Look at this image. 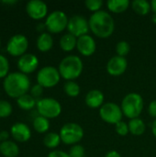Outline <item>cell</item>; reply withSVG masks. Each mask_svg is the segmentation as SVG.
Listing matches in <instances>:
<instances>
[{
    "mask_svg": "<svg viewBox=\"0 0 156 157\" xmlns=\"http://www.w3.org/2000/svg\"><path fill=\"white\" fill-rule=\"evenodd\" d=\"M89 29L92 33L100 39L109 38L115 30V21L113 17L106 10L93 13L89 19Z\"/></svg>",
    "mask_w": 156,
    "mask_h": 157,
    "instance_id": "1",
    "label": "cell"
},
{
    "mask_svg": "<svg viewBox=\"0 0 156 157\" xmlns=\"http://www.w3.org/2000/svg\"><path fill=\"white\" fill-rule=\"evenodd\" d=\"M3 87L9 98L17 99L18 98L28 94L31 86L30 80L27 75L20 72H13L9 73L4 79Z\"/></svg>",
    "mask_w": 156,
    "mask_h": 157,
    "instance_id": "2",
    "label": "cell"
},
{
    "mask_svg": "<svg viewBox=\"0 0 156 157\" xmlns=\"http://www.w3.org/2000/svg\"><path fill=\"white\" fill-rule=\"evenodd\" d=\"M61 77L66 81H74L83 73L84 63L82 59L74 54L65 56L58 66Z\"/></svg>",
    "mask_w": 156,
    "mask_h": 157,
    "instance_id": "3",
    "label": "cell"
},
{
    "mask_svg": "<svg viewBox=\"0 0 156 157\" xmlns=\"http://www.w3.org/2000/svg\"><path fill=\"white\" fill-rule=\"evenodd\" d=\"M144 107V101L143 97L136 92H131L127 94L120 104L121 110L123 115L130 119H136L139 118L142 114Z\"/></svg>",
    "mask_w": 156,
    "mask_h": 157,
    "instance_id": "4",
    "label": "cell"
},
{
    "mask_svg": "<svg viewBox=\"0 0 156 157\" xmlns=\"http://www.w3.org/2000/svg\"><path fill=\"white\" fill-rule=\"evenodd\" d=\"M60 137L62 142L66 145L78 144L84 138V129L75 122H68L62 126L60 130Z\"/></svg>",
    "mask_w": 156,
    "mask_h": 157,
    "instance_id": "5",
    "label": "cell"
},
{
    "mask_svg": "<svg viewBox=\"0 0 156 157\" xmlns=\"http://www.w3.org/2000/svg\"><path fill=\"white\" fill-rule=\"evenodd\" d=\"M69 18L62 10H54L51 12L45 19V27L49 33L58 34L67 29Z\"/></svg>",
    "mask_w": 156,
    "mask_h": 157,
    "instance_id": "6",
    "label": "cell"
},
{
    "mask_svg": "<svg viewBox=\"0 0 156 157\" xmlns=\"http://www.w3.org/2000/svg\"><path fill=\"white\" fill-rule=\"evenodd\" d=\"M38 113L48 119H55L60 116L62 113V105L61 103L52 98H42L37 101L36 105Z\"/></svg>",
    "mask_w": 156,
    "mask_h": 157,
    "instance_id": "7",
    "label": "cell"
},
{
    "mask_svg": "<svg viewBox=\"0 0 156 157\" xmlns=\"http://www.w3.org/2000/svg\"><path fill=\"white\" fill-rule=\"evenodd\" d=\"M37 84L43 88H51L57 86L61 79V75L58 68L51 65H47L39 70L37 76Z\"/></svg>",
    "mask_w": 156,
    "mask_h": 157,
    "instance_id": "8",
    "label": "cell"
},
{
    "mask_svg": "<svg viewBox=\"0 0 156 157\" xmlns=\"http://www.w3.org/2000/svg\"><path fill=\"white\" fill-rule=\"evenodd\" d=\"M123 116L120 106L115 102H106L99 109V117L103 121L108 124L116 125L122 121Z\"/></svg>",
    "mask_w": 156,
    "mask_h": 157,
    "instance_id": "9",
    "label": "cell"
},
{
    "mask_svg": "<svg viewBox=\"0 0 156 157\" xmlns=\"http://www.w3.org/2000/svg\"><path fill=\"white\" fill-rule=\"evenodd\" d=\"M29 40L23 34L13 35L6 42V52L14 57H21L27 53Z\"/></svg>",
    "mask_w": 156,
    "mask_h": 157,
    "instance_id": "10",
    "label": "cell"
},
{
    "mask_svg": "<svg viewBox=\"0 0 156 157\" xmlns=\"http://www.w3.org/2000/svg\"><path fill=\"white\" fill-rule=\"evenodd\" d=\"M67 30L74 37L79 38L88 34V31L90 30L89 22L85 17L81 15H74L69 18Z\"/></svg>",
    "mask_w": 156,
    "mask_h": 157,
    "instance_id": "11",
    "label": "cell"
},
{
    "mask_svg": "<svg viewBox=\"0 0 156 157\" xmlns=\"http://www.w3.org/2000/svg\"><path fill=\"white\" fill-rule=\"evenodd\" d=\"M26 12L32 19L40 20L48 16V6L41 0H30L26 5Z\"/></svg>",
    "mask_w": 156,
    "mask_h": 157,
    "instance_id": "12",
    "label": "cell"
},
{
    "mask_svg": "<svg viewBox=\"0 0 156 157\" xmlns=\"http://www.w3.org/2000/svg\"><path fill=\"white\" fill-rule=\"evenodd\" d=\"M128 68V61L125 57L115 55L111 57L107 63V72L111 76L122 75Z\"/></svg>",
    "mask_w": 156,
    "mask_h": 157,
    "instance_id": "13",
    "label": "cell"
},
{
    "mask_svg": "<svg viewBox=\"0 0 156 157\" xmlns=\"http://www.w3.org/2000/svg\"><path fill=\"white\" fill-rule=\"evenodd\" d=\"M39 66V59L33 53H25L17 60V68L20 73L29 75L34 73Z\"/></svg>",
    "mask_w": 156,
    "mask_h": 157,
    "instance_id": "14",
    "label": "cell"
},
{
    "mask_svg": "<svg viewBox=\"0 0 156 157\" xmlns=\"http://www.w3.org/2000/svg\"><path fill=\"white\" fill-rule=\"evenodd\" d=\"M76 49L79 52V53L82 54L83 56H86V57L91 56L95 53L97 50L96 40L89 34L81 36L77 38Z\"/></svg>",
    "mask_w": 156,
    "mask_h": 157,
    "instance_id": "15",
    "label": "cell"
},
{
    "mask_svg": "<svg viewBox=\"0 0 156 157\" xmlns=\"http://www.w3.org/2000/svg\"><path fill=\"white\" fill-rule=\"evenodd\" d=\"M12 138L17 143H26L31 138V131L24 122H16L10 128Z\"/></svg>",
    "mask_w": 156,
    "mask_h": 157,
    "instance_id": "16",
    "label": "cell"
},
{
    "mask_svg": "<svg viewBox=\"0 0 156 157\" xmlns=\"http://www.w3.org/2000/svg\"><path fill=\"white\" fill-rule=\"evenodd\" d=\"M105 96L104 93L97 89L90 90L85 98L86 105L91 109H97L101 108L102 105L105 103Z\"/></svg>",
    "mask_w": 156,
    "mask_h": 157,
    "instance_id": "17",
    "label": "cell"
},
{
    "mask_svg": "<svg viewBox=\"0 0 156 157\" xmlns=\"http://www.w3.org/2000/svg\"><path fill=\"white\" fill-rule=\"evenodd\" d=\"M37 48L41 52H47L53 47V38L49 32H42L37 39Z\"/></svg>",
    "mask_w": 156,
    "mask_h": 157,
    "instance_id": "18",
    "label": "cell"
},
{
    "mask_svg": "<svg viewBox=\"0 0 156 157\" xmlns=\"http://www.w3.org/2000/svg\"><path fill=\"white\" fill-rule=\"evenodd\" d=\"M0 154L5 157H17L19 154V148L15 142L9 140L1 142Z\"/></svg>",
    "mask_w": 156,
    "mask_h": 157,
    "instance_id": "19",
    "label": "cell"
},
{
    "mask_svg": "<svg viewBox=\"0 0 156 157\" xmlns=\"http://www.w3.org/2000/svg\"><path fill=\"white\" fill-rule=\"evenodd\" d=\"M59 44H60V48L63 52H73L76 48L77 38L74 37V35H72L71 33L67 32L61 37Z\"/></svg>",
    "mask_w": 156,
    "mask_h": 157,
    "instance_id": "20",
    "label": "cell"
},
{
    "mask_svg": "<svg viewBox=\"0 0 156 157\" xmlns=\"http://www.w3.org/2000/svg\"><path fill=\"white\" fill-rule=\"evenodd\" d=\"M131 2L129 0H108L107 2L108 9L116 14L125 12L131 6Z\"/></svg>",
    "mask_w": 156,
    "mask_h": 157,
    "instance_id": "21",
    "label": "cell"
},
{
    "mask_svg": "<svg viewBox=\"0 0 156 157\" xmlns=\"http://www.w3.org/2000/svg\"><path fill=\"white\" fill-rule=\"evenodd\" d=\"M128 125H129L130 133H131L132 135H135V136L143 135L146 131V124L140 118L130 120Z\"/></svg>",
    "mask_w": 156,
    "mask_h": 157,
    "instance_id": "22",
    "label": "cell"
},
{
    "mask_svg": "<svg viewBox=\"0 0 156 157\" xmlns=\"http://www.w3.org/2000/svg\"><path fill=\"white\" fill-rule=\"evenodd\" d=\"M131 6L132 10L140 16H146L152 10L151 2L146 0H134L131 2Z\"/></svg>",
    "mask_w": 156,
    "mask_h": 157,
    "instance_id": "23",
    "label": "cell"
},
{
    "mask_svg": "<svg viewBox=\"0 0 156 157\" xmlns=\"http://www.w3.org/2000/svg\"><path fill=\"white\" fill-rule=\"evenodd\" d=\"M62 140L60 134L57 132H47L43 138V144L48 149L55 150L61 144Z\"/></svg>",
    "mask_w": 156,
    "mask_h": 157,
    "instance_id": "24",
    "label": "cell"
},
{
    "mask_svg": "<svg viewBox=\"0 0 156 157\" xmlns=\"http://www.w3.org/2000/svg\"><path fill=\"white\" fill-rule=\"evenodd\" d=\"M17 104L23 110H31L36 107L37 100L30 94H26L17 99Z\"/></svg>",
    "mask_w": 156,
    "mask_h": 157,
    "instance_id": "25",
    "label": "cell"
},
{
    "mask_svg": "<svg viewBox=\"0 0 156 157\" xmlns=\"http://www.w3.org/2000/svg\"><path fill=\"white\" fill-rule=\"evenodd\" d=\"M32 125L38 133H45L50 129V120L39 115L33 120Z\"/></svg>",
    "mask_w": 156,
    "mask_h": 157,
    "instance_id": "26",
    "label": "cell"
},
{
    "mask_svg": "<svg viewBox=\"0 0 156 157\" xmlns=\"http://www.w3.org/2000/svg\"><path fill=\"white\" fill-rule=\"evenodd\" d=\"M64 93L70 98H77L80 95V86L75 81H66L63 85Z\"/></svg>",
    "mask_w": 156,
    "mask_h": 157,
    "instance_id": "27",
    "label": "cell"
},
{
    "mask_svg": "<svg viewBox=\"0 0 156 157\" xmlns=\"http://www.w3.org/2000/svg\"><path fill=\"white\" fill-rule=\"evenodd\" d=\"M13 108L9 101L0 99V119H5L12 114Z\"/></svg>",
    "mask_w": 156,
    "mask_h": 157,
    "instance_id": "28",
    "label": "cell"
},
{
    "mask_svg": "<svg viewBox=\"0 0 156 157\" xmlns=\"http://www.w3.org/2000/svg\"><path fill=\"white\" fill-rule=\"evenodd\" d=\"M130 51H131V45L126 40H120L116 45V52L117 55L119 56L126 58V56L130 53Z\"/></svg>",
    "mask_w": 156,
    "mask_h": 157,
    "instance_id": "29",
    "label": "cell"
},
{
    "mask_svg": "<svg viewBox=\"0 0 156 157\" xmlns=\"http://www.w3.org/2000/svg\"><path fill=\"white\" fill-rule=\"evenodd\" d=\"M9 74V62L7 58L0 54V78H6Z\"/></svg>",
    "mask_w": 156,
    "mask_h": 157,
    "instance_id": "30",
    "label": "cell"
},
{
    "mask_svg": "<svg viewBox=\"0 0 156 157\" xmlns=\"http://www.w3.org/2000/svg\"><path fill=\"white\" fill-rule=\"evenodd\" d=\"M103 4L104 3L102 0H86L85 2L86 7L93 13L102 10L101 8L103 6Z\"/></svg>",
    "mask_w": 156,
    "mask_h": 157,
    "instance_id": "31",
    "label": "cell"
},
{
    "mask_svg": "<svg viewBox=\"0 0 156 157\" xmlns=\"http://www.w3.org/2000/svg\"><path fill=\"white\" fill-rule=\"evenodd\" d=\"M115 131L116 132L120 135V136H126L130 133V130H129V125L128 123H126L125 121H121L120 122H118L115 125Z\"/></svg>",
    "mask_w": 156,
    "mask_h": 157,
    "instance_id": "32",
    "label": "cell"
},
{
    "mask_svg": "<svg viewBox=\"0 0 156 157\" xmlns=\"http://www.w3.org/2000/svg\"><path fill=\"white\" fill-rule=\"evenodd\" d=\"M69 155L71 157H85L86 151L84 146L80 144H74L70 148Z\"/></svg>",
    "mask_w": 156,
    "mask_h": 157,
    "instance_id": "33",
    "label": "cell"
},
{
    "mask_svg": "<svg viewBox=\"0 0 156 157\" xmlns=\"http://www.w3.org/2000/svg\"><path fill=\"white\" fill-rule=\"evenodd\" d=\"M29 92H30V96H32L38 101L40 99V97L43 94V87L41 86H40L39 84H36L31 86Z\"/></svg>",
    "mask_w": 156,
    "mask_h": 157,
    "instance_id": "34",
    "label": "cell"
},
{
    "mask_svg": "<svg viewBox=\"0 0 156 157\" xmlns=\"http://www.w3.org/2000/svg\"><path fill=\"white\" fill-rule=\"evenodd\" d=\"M47 157H71L69 153H66L64 151H61V150H53L51 152L49 153Z\"/></svg>",
    "mask_w": 156,
    "mask_h": 157,
    "instance_id": "35",
    "label": "cell"
},
{
    "mask_svg": "<svg viewBox=\"0 0 156 157\" xmlns=\"http://www.w3.org/2000/svg\"><path fill=\"white\" fill-rule=\"evenodd\" d=\"M148 113L149 115L154 118V120L156 119V99L153 100L150 102L149 106H148Z\"/></svg>",
    "mask_w": 156,
    "mask_h": 157,
    "instance_id": "36",
    "label": "cell"
},
{
    "mask_svg": "<svg viewBox=\"0 0 156 157\" xmlns=\"http://www.w3.org/2000/svg\"><path fill=\"white\" fill-rule=\"evenodd\" d=\"M10 134L7 131H0V140L1 142H5V141H8Z\"/></svg>",
    "mask_w": 156,
    "mask_h": 157,
    "instance_id": "37",
    "label": "cell"
},
{
    "mask_svg": "<svg viewBox=\"0 0 156 157\" xmlns=\"http://www.w3.org/2000/svg\"><path fill=\"white\" fill-rule=\"evenodd\" d=\"M104 157H121V155H120V154L118 151L112 150V151L108 152Z\"/></svg>",
    "mask_w": 156,
    "mask_h": 157,
    "instance_id": "38",
    "label": "cell"
},
{
    "mask_svg": "<svg viewBox=\"0 0 156 157\" xmlns=\"http://www.w3.org/2000/svg\"><path fill=\"white\" fill-rule=\"evenodd\" d=\"M152 132H153L154 136L156 138V119L152 123Z\"/></svg>",
    "mask_w": 156,
    "mask_h": 157,
    "instance_id": "39",
    "label": "cell"
},
{
    "mask_svg": "<svg viewBox=\"0 0 156 157\" xmlns=\"http://www.w3.org/2000/svg\"><path fill=\"white\" fill-rule=\"evenodd\" d=\"M151 6H152V11L154 14H156V0H153L151 2Z\"/></svg>",
    "mask_w": 156,
    "mask_h": 157,
    "instance_id": "40",
    "label": "cell"
},
{
    "mask_svg": "<svg viewBox=\"0 0 156 157\" xmlns=\"http://www.w3.org/2000/svg\"><path fill=\"white\" fill-rule=\"evenodd\" d=\"M1 3H3V4H8V5H13V4H16L17 3V1L16 0H13V1H2Z\"/></svg>",
    "mask_w": 156,
    "mask_h": 157,
    "instance_id": "41",
    "label": "cell"
},
{
    "mask_svg": "<svg viewBox=\"0 0 156 157\" xmlns=\"http://www.w3.org/2000/svg\"><path fill=\"white\" fill-rule=\"evenodd\" d=\"M152 20H153V22L156 24V14H154L153 15V17H152Z\"/></svg>",
    "mask_w": 156,
    "mask_h": 157,
    "instance_id": "42",
    "label": "cell"
},
{
    "mask_svg": "<svg viewBox=\"0 0 156 157\" xmlns=\"http://www.w3.org/2000/svg\"><path fill=\"white\" fill-rule=\"evenodd\" d=\"M0 46H1V40H0Z\"/></svg>",
    "mask_w": 156,
    "mask_h": 157,
    "instance_id": "43",
    "label": "cell"
},
{
    "mask_svg": "<svg viewBox=\"0 0 156 157\" xmlns=\"http://www.w3.org/2000/svg\"><path fill=\"white\" fill-rule=\"evenodd\" d=\"M27 157H31V156H27Z\"/></svg>",
    "mask_w": 156,
    "mask_h": 157,
    "instance_id": "44",
    "label": "cell"
},
{
    "mask_svg": "<svg viewBox=\"0 0 156 157\" xmlns=\"http://www.w3.org/2000/svg\"><path fill=\"white\" fill-rule=\"evenodd\" d=\"M0 143H1V140H0Z\"/></svg>",
    "mask_w": 156,
    "mask_h": 157,
    "instance_id": "45",
    "label": "cell"
}]
</instances>
